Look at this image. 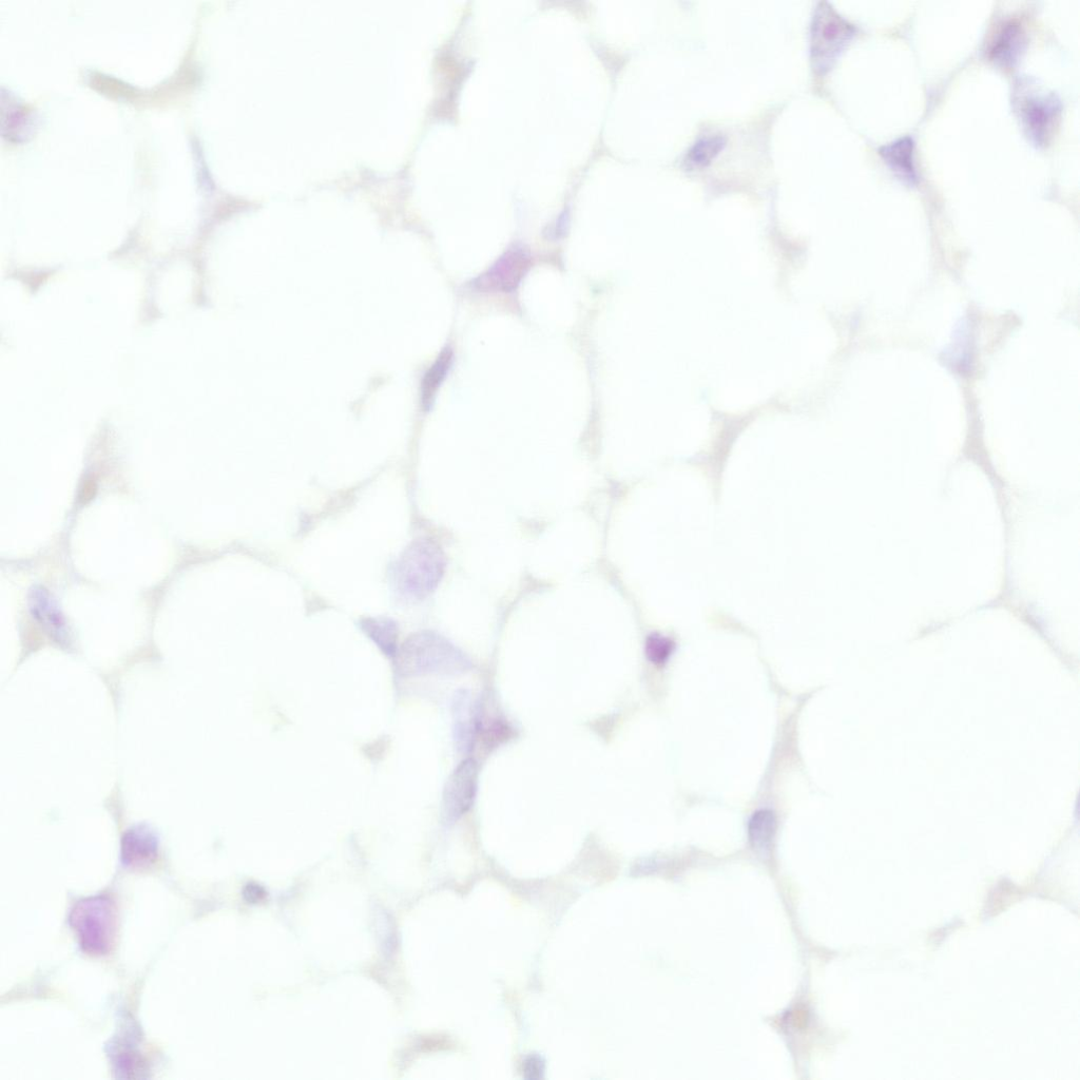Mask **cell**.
I'll use <instances>...</instances> for the list:
<instances>
[{"label": "cell", "mask_w": 1080, "mask_h": 1080, "mask_svg": "<svg viewBox=\"0 0 1080 1080\" xmlns=\"http://www.w3.org/2000/svg\"><path fill=\"white\" fill-rule=\"evenodd\" d=\"M399 678L459 675L472 669L467 655L442 636L423 632L405 641L393 660Z\"/></svg>", "instance_id": "obj_1"}, {"label": "cell", "mask_w": 1080, "mask_h": 1080, "mask_svg": "<svg viewBox=\"0 0 1080 1080\" xmlns=\"http://www.w3.org/2000/svg\"><path fill=\"white\" fill-rule=\"evenodd\" d=\"M1013 105L1030 140L1044 146L1050 142L1062 113L1057 94L1039 86L1030 77H1022L1014 86Z\"/></svg>", "instance_id": "obj_2"}, {"label": "cell", "mask_w": 1080, "mask_h": 1080, "mask_svg": "<svg viewBox=\"0 0 1080 1080\" xmlns=\"http://www.w3.org/2000/svg\"><path fill=\"white\" fill-rule=\"evenodd\" d=\"M446 565L445 554L435 543L418 540L403 553L396 565L399 590L412 599H424L437 588Z\"/></svg>", "instance_id": "obj_3"}, {"label": "cell", "mask_w": 1080, "mask_h": 1080, "mask_svg": "<svg viewBox=\"0 0 1080 1080\" xmlns=\"http://www.w3.org/2000/svg\"><path fill=\"white\" fill-rule=\"evenodd\" d=\"M70 924L87 954L101 956L111 951L117 916L109 898L98 896L77 902L70 914Z\"/></svg>", "instance_id": "obj_4"}, {"label": "cell", "mask_w": 1080, "mask_h": 1080, "mask_svg": "<svg viewBox=\"0 0 1080 1080\" xmlns=\"http://www.w3.org/2000/svg\"><path fill=\"white\" fill-rule=\"evenodd\" d=\"M855 33V26L847 22L831 5L820 3L810 32V49L815 68L821 72L831 68Z\"/></svg>", "instance_id": "obj_5"}, {"label": "cell", "mask_w": 1080, "mask_h": 1080, "mask_svg": "<svg viewBox=\"0 0 1080 1080\" xmlns=\"http://www.w3.org/2000/svg\"><path fill=\"white\" fill-rule=\"evenodd\" d=\"M532 257L523 247L515 246L498 258L485 272L474 279L472 291L484 294L513 293L528 274Z\"/></svg>", "instance_id": "obj_6"}, {"label": "cell", "mask_w": 1080, "mask_h": 1080, "mask_svg": "<svg viewBox=\"0 0 1080 1080\" xmlns=\"http://www.w3.org/2000/svg\"><path fill=\"white\" fill-rule=\"evenodd\" d=\"M478 785V766L475 760L461 762L450 776L442 795V819L454 824L472 808Z\"/></svg>", "instance_id": "obj_7"}, {"label": "cell", "mask_w": 1080, "mask_h": 1080, "mask_svg": "<svg viewBox=\"0 0 1080 1080\" xmlns=\"http://www.w3.org/2000/svg\"><path fill=\"white\" fill-rule=\"evenodd\" d=\"M1026 45V32L1017 19H1008L994 34L988 48L991 61L1000 67H1011Z\"/></svg>", "instance_id": "obj_8"}, {"label": "cell", "mask_w": 1080, "mask_h": 1080, "mask_svg": "<svg viewBox=\"0 0 1080 1080\" xmlns=\"http://www.w3.org/2000/svg\"><path fill=\"white\" fill-rule=\"evenodd\" d=\"M880 156L895 175L905 183L915 185L919 181L915 163V142L910 135H904L891 143L880 147Z\"/></svg>", "instance_id": "obj_9"}, {"label": "cell", "mask_w": 1080, "mask_h": 1080, "mask_svg": "<svg viewBox=\"0 0 1080 1080\" xmlns=\"http://www.w3.org/2000/svg\"><path fill=\"white\" fill-rule=\"evenodd\" d=\"M158 857V841L144 827L130 829L122 841V860L125 865L143 867Z\"/></svg>", "instance_id": "obj_10"}, {"label": "cell", "mask_w": 1080, "mask_h": 1080, "mask_svg": "<svg viewBox=\"0 0 1080 1080\" xmlns=\"http://www.w3.org/2000/svg\"><path fill=\"white\" fill-rule=\"evenodd\" d=\"M469 694L460 691L454 698L455 717L454 737L457 747L462 752H470L474 746L479 727L478 710L474 709Z\"/></svg>", "instance_id": "obj_11"}, {"label": "cell", "mask_w": 1080, "mask_h": 1080, "mask_svg": "<svg viewBox=\"0 0 1080 1080\" xmlns=\"http://www.w3.org/2000/svg\"><path fill=\"white\" fill-rule=\"evenodd\" d=\"M30 610L35 619L44 626L57 641L67 639L64 617L44 589H35L30 597Z\"/></svg>", "instance_id": "obj_12"}, {"label": "cell", "mask_w": 1080, "mask_h": 1080, "mask_svg": "<svg viewBox=\"0 0 1080 1080\" xmlns=\"http://www.w3.org/2000/svg\"><path fill=\"white\" fill-rule=\"evenodd\" d=\"M777 831V819L773 812L770 810H759L754 816H752L748 833L749 839L755 850L762 854L769 852L771 843L774 841V837Z\"/></svg>", "instance_id": "obj_13"}, {"label": "cell", "mask_w": 1080, "mask_h": 1080, "mask_svg": "<svg viewBox=\"0 0 1080 1080\" xmlns=\"http://www.w3.org/2000/svg\"><path fill=\"white\" fill-rule=\"evenodd\" d=\"M452 362V350H443L426 377H424L422 383V400L427 408H429L433 402L441 383L446 379L451 369Z\"/></svg>", "instance_id": "obj_14"}, {"label": "cell", "mask_w": 1080, "mask_h": 1080, "mask_svg": "<svg viewBox=\"0 0 1080 1080\" xmlns=\"http://www.w3.org/2000/svg\"><path fill=\"white\" fill-rule=\"evenodd\" d=\"M366 635L370 636V639L381 649V651L387 655L388 658L394 660L396 657L397 649V627L393 622L379 621V620H366L363 624Z\"/></svg>", "instance_id": "obj_15"}, {"label": "cell", "mask_w": 1080, "mask_h": 1080, "mask_svg": "<svg viewBox=\"0 0 1080 1080\" xmlns=\"http://www.w3.org/2000/svg\"><path fill=\"white\" fill-rule=\"evenodd\" d=\"M725 145L726 141L720 135L704 138L692 146L685 161L691 168H704L718 157Z\"/></svg>", "instance_id": "obj_16"}, {"label": "cell", "mask_w": 1080, "mask_h": 1080, "mask_svg": "<svg viewBox=\"0 0 1080 1080\" xmlns=\"http://www.w3.org/2000/svg\"><path fill=\"white\" fill-rule=\"evenodd\" d=\"M674 650V644L665 636L652 634L646 642V655L648 660L655 665H664Z\"/></svg>", "instance_id": "obj_17"}]
</instances>
